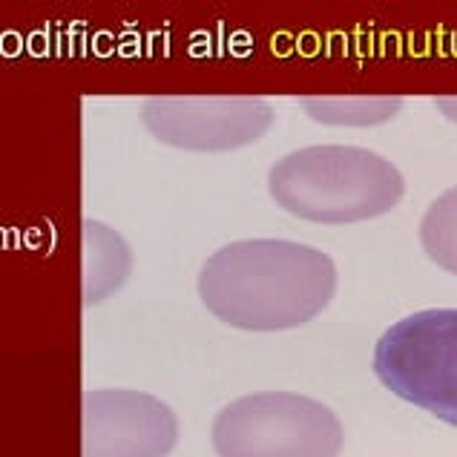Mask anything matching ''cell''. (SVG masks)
Wrapping results in <instances>:
<instances>
[{
	"instance_id": "5",
	"label": "cell",
	"mask_w": 457,
	"mask_h": 457,
	"mask_svg": "<svg viewBox=\"0 0 457 457\" xmlns=\"http://www.w3.org/2000/svg\"><path fill=\"white\" fill-rule=\"evenodd\" d=\"M277 112L262 98L179 96L141 104V121L155 141L193 153H228L256 145Z\"/></svg>"
},
{
	"instance_id": "4",
	"label": "cell",
	"mask_w": 457,
	"mask_h": 457,
	"mask_svg": "<svg viewBox=\"0 0 457 457\" xmlns=\"http://www.w3.org/2000/svg\"><path fill=\"white\" fill-rule=\"evenodd\" d=\"M374 374L395 397L457 428V308L391 325L374 348Z\"/></svg>"
},
{
	"instance_id": "2",
	"label": "cell",
	"mask_w": 457,
	"mask_h": 457,
	"mask_svg": "<svg viewBox=\"0 0 457 457\" xmlns=\"http://www.w3.org/2000/svg\"><path fill=\"white\" fill-rule=\"evenodd\" d=\"M268 193L282 211L305 221L354 225L388 213L406 193V179L365 147L313 145L270 167Z\"/></svg>"
},
{
	"instance_id": "8",
	"label": "cell",
	"mask_w": 457,
	"mask_h": 457,
	"mask_svg": "<svg viewBox=\"0 0 457 457\" xmlns=\"http://www.w3.org/2000/svg\"><path fill=\"white\" fill-rule=\"evenodd\" d=\"M299 104L308 119L348 127L383 124L403 107L400 98H303Z\"/></svg>"
},
{
	"instance_id": "6",
	"label": "cell",
	"mask_w": 457,
	"mask_h": 457,
	"mask_svg": "<svg viewBox=\"0 0 457 457\" xmlns=\"http://www.w3.org/2000/svg\"><path fill=\"white\" fill-rule=\"evenodd\" d=\"M179 420L159 397L129 388L84 395V457H167Z\"/></svg>"
},
{
	"instance_id": "9",
	"label": "cell",
	"mask_w": 457,
	"mask_h": 457,
	"mask_svg": "<svg viewBox=\"0 0 457 457\" xmlns=\"http://www.w3.org/2000/svg\"><path fill=\"white\" fill-rule=\"evenodd\" d=\"M420 245L435 265L457 277V187L446 190L420 221Z\"/></svg>"
},
{
	"instance_id": "3",
	"label": "cell",
	"mask_w": 457,
	"mask_h": 457,
	"mask_svg": "<svg viewBox=\"0 0 457 457\" xmlns=\"http://www.w3.org/2000/svg\"><path fill=\"white\" fill-rule=\"evenodd\" d=\"M216 457H339L345 432L325 403L296 391H256L213 417Z\"/></svg>"
},
{
	"instance_id": "7",
	"label": "cell",
	"mask_w": 457,
	"mask_h": 457,
	"mask_svg": "<svg viewBox=\"0 0 457 457\" xmlns=\"http://www.w3.org/2000/svg\"><path fill=\"white\" fill-rule=\"evenodd\" d=\"M84 299L87 305H96L121 288L133 268V256L119 233L101 221L84 225Z\"/></svg>"
},
{
	"instance_id": "1",
	"label": "cell",
	"mask_w": 457,
	"mask_h": 457,
	"mask_svg": "<svg viewBox=\"0 0 457 457\" xmlns=\"http://www.w3.org/2000/svg\"><path fill=\"white\" fill-rule=\"evenodd\" d=\"M334 294V259L288 239L233 242L207 259L199 273L207 311L242 331L299 328L320 317Z\"/></svg>"
},
{
	"instance_id": "10",
	"label": "cell",
	"mask_w": 457,
	"mask_h": 457,
	"mask_svg": "<svg viewBox=\"0 0 457 457\" xmlns=\"http://www.w3.org/2000/svg\"><path fill=\"white\" fill-rule=\"evenodd\" d=\"M437 107L443 110L446 119L457 121V98H437Z\"/></svg>"
}]
</instances>
